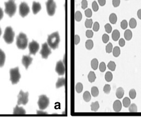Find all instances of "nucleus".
Here are the masks:
<instances>
[{
    "mask_svg": "<svg viewBox=\"0 0 141 117\" xmlns=\"http://www.w3.org/2000/svg\"><path fill=\"white\" fill-rule=\"evenodd\" d=\"M15 33L11 27L6 28L4 35V39L8 44H11L14 41Z\"/></svg>",
    "mask_w": 141,
    "mask_h": 117,
    "instance_id": "20e7f679",
    "label": "nucleus"
},
{
    "mask_svg": "<svg viewBox=\"0 0 141 117\" xmlns=\"http://www.w3.org/2000/svg\"><path fill=\"white\" fill-rule=\"evenodd\" d=\"M5 12L10 17L14 16L16 11V5L14 0H8V2H5Z\"/></svg>",
    "mask_w": 141,
    "mask_h": 117,
    "instance_id": "f03ea898",
    "label": "nucleus"
},
{
    "mask_svg": "<svg viewBox=\"0 0 141 117\" xmlns=\"http://www.w3.org/2000/svg\"><path fill=\"white\" fill-rule=\"evenodd\" d=\"M112 50H113V46H112V44L111 42H109L107 44L106 47V52L107 53H110L112 52Z\"/></svg>",
    "mask_w": 141,
    "mask_h": 117,
    "instance_id": "4c0bfd02",
    "label": "nucleus"
},
{
    "mask_svg": "<svg viewBox=\"0 0 141 117\" xmlns=\"http://www.w3.org/2000/svg\"><path fill=\"white\" fill-rule=\"evenodd\" d=\"M46 5L48 15L50 16H52L54 15L56 6L54 0H48L46 2Z\"/></svg>",
    "mask_w": 141,
    "mask_h": 117,
    "instance_id": "0eeeda50",
    "label": "nucleus"
},
{
    "mask_svg": "<svg viewBox=\"0 0 141 117\" xmlns=\"http://www.w3.org/2000/svg\"><path fill=\"white\" fill-rule=\"evenodd\" d=\"M28 45V38L23 33H20L16 39V45L20 49H25Z\"/></svg>",
    "mask_w": 141,
    "mask_h": 117,
    "instance_id": "7ed1b4c3",
    "label": "nucleus"
},
{
    "mask_svg": "<svg viewBox=\"0 0 141 117\" xmlns=\"http://www.w3.org/2000/svg\"><path fill=\"white\" fill-rule=\"evenodd\" d=\"M65 84V78H59L56 83V87L59 88L62 87L63 86H64Z\"/></svg>",
    "mask_w": 141,
    "mask_h": 117,
    "instance_id": "6ab92c4d",
    "label": "nucleus"
},
{
    "mask_svg": "<svg viewBox=\"0 0 141 117\" xmlns=\"http://www.w3.org/2000/svg\"><path fill=\"white\" fill-rule=\"evenodd\" d=\"M41 4L38 2H33L32 5V11L34 14H37L41 10Z\"/></svg>",
    "mask_w": 141,
    "mask_h": 117,
    "instance_id": "4468645a",
    "label": "nucleus"
},
{
    "mask_svg": "<svg viewBox=\"0 0 141 117\" xmlns=\"http://www.w3.org/2000/svg\"><path fill=\"white\" fill-rule=\"evenodd\" d=\"M5 54L1 49H0V67L4 65L5 62Z\"/></svg>",
    "mask_w": 141,
    "mask_h": 117,
    "instance_id": "f3484780",
    "label": "nucleus"
},
{
    "mask_svg": "<svg viewBox=\"0 0 141 117\" xmlns=\"http://www.w3.org/2000/svg\"><path fill=\"white\" fill-rule=\"evenodd\" d=\"M10 80L12 84H15L19 82L21 75L19 73V68L15 67L11 68L10 70Z\"/></svg>",
    "mask_w": 141,
    "mask_h": 117,
    "instance_id": "39448f33",
    "label": "nucleus"
},
{
    "mask_svg": "<svg viewBox=\"0 0 141 117\" xmlns=\"http://www.w3.org/2000/svg\"><path fill=\"white\" fill-rule=\"evenodd\" d=\"M85 25L87 28H92L93 25V20L92 19H87L85 21Z\"/></svg>",
    "mask_w": 141,
    "mask_h": 117,
    "instance_id": "f704fd0d",
    "label": "nucleus"
},
{
    "mask_svg": "<svg viewBox=\"0 0 141 117\" xmlns=\"http://www.w3.org/2000/svg\"><path fill=\"white\" fill-rule=\"evenodd\" d=\"M13 114H25V111L23 108L19 107L17 105V106L14 108Z\"/></svg>",
    "mask_w": 141,
    "mask_h": 117,
    "instance_id": "dca6fc26",
    "label": "nucleus"
},
{
    "mask_svg": "<svg viewBox=\"0 0 141 117\" xmlns=\"http://www.w3.org/2000/svg\"><path fill=\"white\" fill-rule=\"evenodd\" d=\"M119 45L121 47H123L125 46V41L124 40V39H123V38H120V39L119 40Z\"/></svg>",
    "mask_w": 141,
    "mask_h": 117,
    "instance_id": "864d4df0",
    "label": "nucleus"
},
{
    "mask_svg": "<svg viewBox=\"0 0 141 117\" xmlns=\"http://www.w3.org/2000/svg\"><path fill=\"white\" fill-rule=\"evenodd\" d=\"M82 14L80 11H77L75 13V19L77 22H80L82 19Z\"/></svg>",
    "mask_w": 141,
    "mask_h": 117,
    "instance_id": "2f4dec72",
    "label": "nucleus"
},
{
    "mask_svg": "<svg viewBox=\"0 0 141 117\" xmlns=\"http://www.w3.org/2000/svg\"><path fill=\"white\" fill-rule=\"evenodd\" d=\"M132 36H133V34H132V31L130 29H127L124 32V38L126 40H130L132 39Z\"/></svg>",
    "mask_w": 141,
    "mask_h": 117,
    "instance_id": "412c9836",
    "label": "nucleus"
},
{
    "mask_svg": "<svg viewBox=\"0 0 141 117\" xmlns=\"http://www.w3.org/2000/svg\"><path fill=\"white\" fill-rule=\"evenodd\" d=\"M129 110L130 112H137V106L136 104H130L129 106Z\"/></svg>",
    "mask_w": 141,
    "mask_h": 117,
    "instance_id": "c9c22d12",
    "label": "nucleus"
},
{
    "mask_svg": "<svg viewBox=\"0 0 141 117\" xmlns=\"http://www.w3.org/2000/svg\"><path fill=\"white\" fill-rule=\"evenodd\" d=\"M60 42V37L58 32H54L48 36V43L49 46L53 49H56Z\"/></svg>",
    "mask_w": 141,
    "mask_h": 117,
    "instance_id": "f257e3e1",
    "label": "nucleus"
},
{
    "mask_svg": "<svg viewBox=\"0 0 141 117\" xmlns=\"http://www.w3.org/2000/svg\"><path fill=\"white\" fill-rule=\"evenodd\" d=\"M91 109L93 112H97L99 108V104L98 101H96L95 102H92L91 104Z\"/></svg>",
    "mask_w": 141,
    "mask_h": 117,
    "instance_id": "5701e85b",
    "label": "nucleus"
},
{
    "mask_svg": "<svg viewBox=\"0 0 141 117\" xmlns=\"http://www.w3.org/2000/svg\"><path fill=\"white\" fill-rule=\"evenodd\" d=\"M126 1H128V0H126Z\"/></svg>",
    "mask_w": 141,
    "mask_h": 117,
    "instance_id": "052dcab7",
    "label": "nucleus"
},
{
    "mask_svg": "<svg viewBox=\"0 0 141 117\" xmlns=\"http://www.w3.org/2000/svg\"><path fill=\"white\" fill-rule=\"evenodd\" d=\"M94 46L93 41L92 40H88L85 42V47L88 50H91L93 49Z\"/></svg>",
    "mask_w": 141,
    "mask_h": 117,
    "instance_id": "b1692460",
    "label": "nucleus"
},
{
    "mask_svg": "<svg viewBox=\"0 0 141 117\" xmlns=\"http://www.w3.org/2000/svg\"><path fill=\"white\" fill-rule=\"evenodd\" d=\"M93 29V30L95 31V32H97V31H99V23L97 22H95L94 23Z\"/></svg>",
    "mask_w": 141,
    "mask_h": 117,
    "instance_id": "49530a36",
    "label": "nucleus"
},
{
    "mask_svg": "<svg viewBox=\"0 0 141 117\" xmlns=\"http://www.w3.org/2000/svg\"><path fill=\"white\" fill-rule=\"evenodd\" d=\"M52 53L51 52L50 48H49V45H48L47 42H45L42 44V49L40 51V54L42 56V57L44 59H47L48 56Z\"/></svg>",
    "mask_w": 141,
    "mask_h": 117,
    "instance_id": "1a4fd4ad",
    "label": "nucleus"
},
{
    "mask_svg": "<svg viewBox=\"0 0 141 117\" xmlns=\"http://www.w3.org/2000/svg\"><path fill=\"white\" fill-rule=\"evenodd\" d=\"M98 1L101 6H103L106 4V0H98Z\"/></svg>",
    "mask_w": 141,
    "mask_h": 117,
    "instance_id": "5fc2aeb1",
    "label": "nucleus"
},
{
    "mask_svg": "<svg viewBox=\"0 0 141 117\" xmlns=\"http://www.w3.org/2000/svg\"><path fill=\"white\" fill-rule=\"evenodd\" d=\"M105 31H106V32L107 33H110L111 32L112 27L109 23L106 24V25H105Z\"/></svg>",
    "mask_w": 141,
    "mask_h": 117,
    "instance_id": "79ce46f5",
    "label": "nucleus"
},
{
    "mask_svg": "<svg viewBox=\"0 0 141 117\" xmlns=\"http://www.w3.org/2000/svg\"><path fill=\"white\" fill-rule=\"evenodd\" d=\"M28 48H29L30 54L35 55L39 50L40 45L36 41L33 40L32 42L29 43V45H28Z\"/></svg>",
    "mask_w": 141,
    "mask_h": 117,
    "instance_id": "9b49d317",
    "label": "nucleus"
},
{
    "mask_svg": "<svg viewBox=\"0 0 141 117\" xmlns=\"http://www.w3.org/2000/svg\"><path fill=\"white\" fill-rule=\"evenodd\" d=\"M120 4V0H112V5L115 8L119 6Z\"/></svg>",
    "mask_w": 141,
    "mask_h": 117,
    "instance_id": "3c124183",
    "label": "nucleus"
},
{
    "mask_svg": "<svg viewBox=\"0 0 141 117\" xmlns=\"http://www.w3.org/2000/svg\"><path fill=\"white\" fill-rule=\"evenodd\" d=\"M113 52V55L115 57H117L120 54V49L119 46H115L112 50Z\"/></svg>",
    "mask_w": 141,
    "mask_h": 117,
    "instance_id": "bb28decb",
    "label": "nucleus"
},
{
    "mask_svg": "<svg viewBox=\"0 0 141 117\" xmlns=\"http://www.w3.org/2000/svg\"><path fill=\"white\" fill-rule=\"evenodd\" d=\"M103 91L105 93L109 94L111 91V86L109 84H106L103 87Z\"/></svg>",
    "mask_w": 141,
    "mask_h": 117,
    "instance_id": "ea45409f",
    "label": "nucleus"
},
{
    "mask_svg": "<svg viewBox=\"0 0 141 117\" xmlns=\"http://www.w3.org/2000/svg\"><path fill=\"white\" fill-rule=\"evenodd\" d=\"M30 9L27 4L25 2H22L19 6V14L21 17H25L29 13Z\"/></svg>",
    "mask_w": 141,
    "mask_h": 117,
    "instance_id": "9d476101",
    "label": "nucleus"
},
{
    "mask_svg": "<svg viewBox=\"0 0 141 117\" xmlns=\"http://www.w3.org/2000/svg\"><path fill=\"white\" fill-rule=\"evenodd\" d=\"M33 58L29 55H23L22 58V63L24 66V67L27 70L28 69L29 66L31 65L32 62Z\"/></svg>",
    "mask_w": 141,
    "mask_h": 117,
    "instance_id": "ddd939ff",
    "label": "nucleus"
},
{
    "mask_svg": "<svg viewBox=\"0 0 141 117\" xmlns=\"http://www.w3.org/2000/svg\"><path fill=\"white\" fill-rule=\"evenodd\" d=\"M37 114H40V115H44V114H47V113L46 112H42V111H37Z\"/></svg>",
    "mask_w": 141,
    "mask_h": 117,
    "instance_id": "4d7b16f0",
    "label": "nucleus"
},
{
    "mask_svg": "<svg viewBox=\"0 0 141 117\" xmlns=\"http://www.w3.org/2000/svg\"><path fill=\"white\" fill-rule=\"evenodd\" d=\"M121 27L123 29H126L128 27V22L126 20H123L121 23Z\"/></svg>",
    "mask_w": 141,
    "mask_h": 117,
    "instance_id": "c03bdc74",
    "label": "nucleus"
},
{
    "mask_svg": "<svg viewBox=\"0 0 141 117\" xmlns=\"http://www.w3.org/2000/svg\"><path fill=\"white\" fill-rule=\"evenodd\" d=\"M88 7V1L86 0H82L81 2V8L82 9H86Z\"/></svg>",
    "mask_w": 141,
    "mask_h": 117,
    "instance_id": "8fccbe9b",
    "label": "nucleus"
},
{
    "mask_svg": "<svg viewBox=\"0 0 141 117\" xmlns=\"http://www.w3.org/2000/svg\"><path fill=\"white\" fill-rule=\"evenodd\" d=\"M83 98L86 102H89L90 100H91V95L90 92H88V91H85L84 93Z\"/></svg>",
    "mask_w": 141,
    "mask_h": 117,
    "instance_id": "cd10ccee",
    "label": "nucleus"
},
{
    "mask_svg": "<svg viewBox=\"0 0 141 117\" xmlns=\"http://www.w3.org/2000/svg\"><path fill=\"white\" fill-rule=\"evenodd\" d=\"M91 66L93 69L94 70H96L97 69L98 67V61L97 59L94 58V59H92V61H91Z\"/></svg>",
    "mask_w": 141,
    "mask_h": 117,
    "instance_id": "a878e982",
    "label": "nucleus"
},
{
    "mask_svg": "<svg viewBox=\"0 0 141 117\" xmlns=\"http://www.w3.org/2000/svg\"><path fill=\"white\" fill-rule=\"evenodd\" d=\"M107 67L111 71H114L115 70V68H116V64H115V63L113 62V61H110V62L108 63Z\"/></svg>",
    "mask_w": 141,
    "mask_h": 117,
    "instance_id": "473e14b6",
    "label": "nucleus"
},
{
    "mask_svg": "<svg viewBox=\"0 0 141 117\" xmlns=\"http://www.w3.org/2000/svg\"><path fill=\"white\" fill-rule=\"evenodd\" d=\"M91 93H92V95L93 97H97L99 95V90L97 87H93L91 89Z\"/></svg>",
    "mask_w": 141,
    "mask_h": 117,
    "instance_id": "c85d7f7f",
    "label": "nucleus"
},
{
    "mask_svg": "<svg viewBox=\"0 0 141 117\" xmlns=\"http://www.w3.org/2000/svg\"><path fill=\"white\" fill-rule=\"evenodd\" d=\"M80 41V38L79 35H75V45H77Z\"/></svg>",
    "mask_w": 141,
    "mask_h": 117,
    "instance_id": "603ef678",
    "label": "nucleus"
},
{
    "mask_svg": "<svg viewBox=\"0 0 141 117\" xmlns=\"http://www.w3.org/2000/svg\"><path fill=\"white\" fill-rule=\"evenodd\" d=\"M38 105L40 109L44 110L49 106V99L45 95H41L39 97L38 101Z\"/></svg>",
    "mask_w": 141,
    "mask_h": 117,
    "instance_id": "423d86ee",
    "label": "nucleus"
},
{
    "mask_svg": "<svg viewBox=\"0 0 141 117\" xmlns=\"http://www.w3.org/2000/svg\"><path fill=\"white\" fill-rule=\"evenodd\" d=\"M129 26L131 28H135L137 26V21L134 18H131L129 21Z\"/></svg>",
    "mask_w": 141,
    "mask_h": 117,
    "instance_id": "72a5a7b5",
    "label": "nucleus"
},
{
    "mask_svg": "<svg viewBox=\"0 0 141 117\" xmlns=\"http://www.w3.org/2000/svg\"><path fill=\"white\" fill-rule=\"evenodd\" d=\"M55 71L58 75H63L65 73V66L64 64L62 61H59V62H57L56 67H55Z\"/></svg>",
    "mask_w": 141,
    "mask_h": 117,
    "instance_id": "f8f14e48",
    "label": "nucleus"
},
{
    "mask_svg": "<svg viewBox=\"0 0 141 117\" xmlns=\"http://www.w3.org/2000/svg\"><path fill=\"white\" fill-rule=\"evenodd\" d=\"M85 14L87 18H90L92 16V11L90 8H88L85 11Z\"/></svg>",
    "mask_w": 141,
    "mask_h": 117,
    "instance_id": "37998d69",
    "label": "nucleus"
},
{
    "mask_svg": "<svg viewBox=\"0 0 141 117\" xmlns=\"http://www.w3.org/2000/svg\"><path fill=\"white\" fill-rule=\"evenodd\" d=\"M122 104L119 100H116L113 104V109L115 112H120L121 110Z\"/></svg>",
    "mask_w": 141,
    "mask_h": 117,
    "instance_id": "2eb2a0df",
    "label": "nucleus"
},
{
    "mask_svg": "<svg viewBox=\"0 0 141 117\" xmlns=\"http://www.w3.org/2000/svg\"><path fill=\"white\" fill-rule=\"evenodd\" d=\"M120 36V33L119 31L117 29L114 30L112 33V38L113 39V40L117 41L119 40Z\"/></svg>",
    "mask_w": 141,
    "mask_h": 117,
    "instance_id": "aec40b11",
    "label": "nucleus"
},
{
    "mask_svg": "<svg viewBox=\"0 0 141 117\" xmlns=\"http://www.w3.org/2000/svg\"><path fill=\"white\" fill-rule=\"evenodd\" d=\"M1 33H2V31H1V28H0V36H1Z\"/></svg>",
    "mask_w": 141,
    "mask_h": 117,
    "instance_id": "bf43d9fd",
    "label": "nucleus"
},
{
    "mask_svg": "<svg viewBox=\"0 0 141 117\" xmlns=\"http://www.w3.org/2000/svg\"><path fill=\"white\" fill-rule=\"evenodd\" d=\"M106 70V64H105V63L103 62H101L100 65H99V70H100L101 72H105Z\"/></svg>",
    "mask_w": 141,
    "mask_h": 117,
    "instance_id": "a19ab883",
    "label": "nucleus"
},
{
    "mask_svg": "<svg viewBox=\"0 0 141 117\" xmlns=\"http://www.w3.org/2000/svg\"><path fill=\"white\" fill-rule=\"evenodd\" d=\"M93 32L92 30H87L86 31V36L88 38H92L93 36Z\"/></svg>",
    "mask_w": 141,
    "mask_h": 117,
    "instance_id": "09e8293b",
    "label": "nucleus"
},
{
    "mask_svg": "<svg viewBox=\"0 0 141 117\" xmlns=\"http://www.w3.org/2000/svg\"><path fill=\"white\" fill-rule=\"evenodd\" d=\"M109 36L107 34H104L102 36V40H103L104 43H107L109 41Z\"/></svg>",
    "mask_w": 141,
    "mask_h": 117,
    "instance_id": "de8ad7c7",
    "label": "nucleus"
},
{
    "mask_svg": "<svg viewBox=\"0 0 141 117\" xmlns=\"http://www.w3.org/2000/svg\"><path fill=\"white\" fill-rule=\"evenodd\" d=\"M124 95V90L123 89V88H122L121 87L118 88L116 90V95L117 97L119 98V99H120V98H122Z\"/></svg>",
    "mask_w": 141,
    "mask_h": 117,
    "instance_id": "a211bd4d",
    "label": "nucleus"
},
{
    "mask_svg": "<svg viewBox=\"0 0 141 117\" xmlns=\"http://www.w3.org/2000/svg\"><path fill=\"white\" fill-rule=\"evenodd\" d=\"M3 17H4V11L2 8H0V21L2 19Z\"/></svg>",
    "mask_w": 141,
    "mask_h": 117,
    "instance_id": "6e6d98bb",
    "label": "nucleus"
},
{
    "mask_svg": "<svg viewBox=\"0 0 141 117\" xmlns=\"http://www.w3.org/2000/svg\"><path fill=\"white\" fill-rule=\"evenodd\" d=\"M18 105H26L28 101V92L24 93L23 91H20L18 96Z\"/></svg>",
    "mask_w": 141,
    "mask_h": 117,
    "instance_id": "6e6552de",
    "label": "nucleus"
},
{
    "mask_svg": "<svg viewBox=\"0 0 141 117\" xmlns=\"http://www.w3.org/2000/svg\"><path fill=\"white\" fill-rule=\"evenodd\" d=\"M137 16L139 19H141V9H139L137 12Z\"/></svg>",
    "mask_w": 141,
    "mask_h": 117,
    "instance_id": "13d9d810",
    "label": "nucleus"
},
{
    "mask_svg": "<svg viewBox=\"0 0 141 117\" xmlns=\"http://www.w3.org/2000/svg\"><path fill=\"white\" fill-rule=\"evenodd\" d=\"M129 97L132 99H134L136 97V92L134 89H132L129 91Z\"/></svg>",
    "mask_w": 141,
    "mask_h": 117,
    "instance_id": "58836bf2",
    "label": "nucleus"
},
{
    "mask_svg": "<svg viewBox=\"0 0 141 117\" xmlns=\"http://www.w3.org/2000/svg\"><path fill=\"white\" fill-rule=\"evenodd\" d=\"M112 78H113V75H112V74L109 71H108L107 72L106 74H105V79L107 82H110L112 80Z\"/></svg>",
    "mask_w": 141,
    "mask_h": 117,
    "instance_id": "7c9ffc66",
    "label": "nucleus"
},
{
    "mask_svg": "<svg viewBox=\"0 0 141 117\" xmlns=\"http://www.w3.org/2000/svg\"><path fill=\"white\" fill-rule=\"evenodd\" d=\"M88 80L90 83H93L95 81V79H96V76H95V74L94 72L93 71H90L89 72V75H88Z\"/></svg>",
    "mask_w": 141,
    "mask_h": 117,
    "instance_id": "393cba45",
    "label": "nucleus"
},
{
    "mask_svg": "<svg viewBox=\"0 0 141 117\" xmlns=\"http://www.w3.org/2000/svg\"><path fill=\"white\" fill-rule=\"evenodd\" d=\"M130 100L128 97H125L122 100V104H123V106L125 108H128L130 106Z\"/></svg>",
    "mask_w": 141,
    "mask_h": 117,
    "instance_id": "c756f323",
    "label": "nucleus"
},
{
    "mask_svg": "<svg viewBox=\"0 0 141 117\" xmlns=\"http://www.w3.org/2000/svg\"><path fill=\"white\" fill-rule=\"evenodd\" d=\"M92 8L93 10L94 11H97L99 9V7H98V5L97 4V3L95 1H93L92 3Z\"/></svg>",
    "mask_w": 141,
    "mask_h": 117,
    "instance_id": "a18cd8bd",
    "label": "nucleus"
},
{
    "mask_svg": "<svg viewBox=\"0 0 141 117\" xmlns=\"http://www.w3.org/2000/svg\"><path fill=\"white\" fill-rule=\"evenodd\" d=\"M109 22H110L111 23L113 24V25H115V24L117 22V16L116 15L115 13H112L109 15Z\"/></svg>",
    "mask_w": 141,
    "mask_h": 117,
    "instance_id": "4be33fe9",
    "label": "nucleus"
},
{
    "mask_svg": "<svg viewBox=\"0 0 141 117\" xmlns=\"http://www.w3.org/2000/svg\"><path fill=\"white\" fill-rule=\"evenodd\" d=\"M83 89V85L81 83H78L76 85V91L77 93H81Z\"/></svg>",
    "mask_w": 141,
    "mask_h": 117,
    "instance_id": "e433bc0d",
    "label": "nucleus"
}]
</instances>
